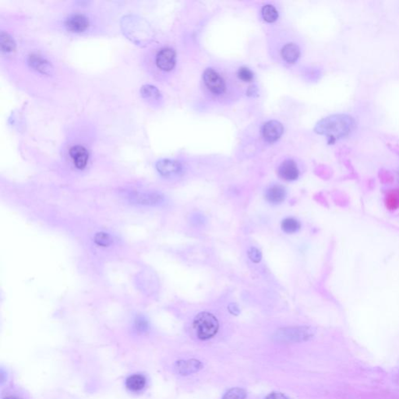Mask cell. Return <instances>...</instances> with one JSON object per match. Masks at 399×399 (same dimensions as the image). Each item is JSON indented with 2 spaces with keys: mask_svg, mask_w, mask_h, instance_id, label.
<instances>
[{
  "mask_svg": "<svg viewBox=\"0 0 399 399\" xmlns=\"http://www.w3.org/2000/svg\"><path fill=\"white\" fill-rule=\"evenodd\" d=\"M92 244L100 251H108L116 244L115 236L106 230H99L94 233L91 238Z\"/></svg>",
  "mask_w": 399,
  "mask_h": 399,
  "instance_id": "9",
  "label": "cell"
},
{
  "mask_svg": "<svg viewBox=\"0 0 399 399\" xmlns=\"http://www.w3.org/2000/svg\"><path fill=\"white\" fill-rule=\"evenodd\" d=\"M125 387L130 393H141L147 388V378L140 373L131 374L126 378Z\"/></svg>",
  "mask_w": 399,
  "mask_h": 399,
  "instance_id": "10",
  "label": "cell"
},
{
  "mask_svg": "<svg viewBox=\"0 0 399 399\" xmlns=\"http://www.w3.org/2000/svg\"><path fill=\"white\" fill-rule=\"evenodd\" d=\"M281 57L282 60L288 64H294L297 62L301 55V49L297 44L288 42L281 49Z\"/></svg>",
  "mask_w": 399,
  "mask_h": 399,
  "instance_id": "16",
  "label": "cell"
},
{
  "mask_svg": "<svg viewBox=\"0 0 399 399\" xmlns=\"http://www.w3.org/2000/svg\"><path fill=\"white\" fill-rule=\"evenodd\" d=\"M28 63L32 68L42 74L49 75L53 72V66L51 63H49L47 59H45L41 55L36 54L30 55Z\"/></svg>",
  "mask_w": 399,
  "mask_h": 399,
  "instance_id": "17",
  "label": "cell"
},
{
  "mask_svg": "<svg viewBox=\"0 0 399 399\" xmlns=\"http://www.w3.org/2000/svg\"><path fill=\"white\" fill-rule=\"evenodd\" d=\"M265 399H289L286 395L280 392H272L265 398Z\"/></svg>",
  "mask_w": 399,
  "mask_h": 399,
  "instance_id": "28",
  "label": "cell"
},
{
  "mask_svg": "<svg viewBox=\"0 0 399 399\" xmlns=\"http://www.w3.org/2000/svg\"><path fill=\"white\" fill-rule=\"evenodd\" d=\"M193 327L198 339L208 340L217 334L219 329V322L212 313L201 312L194 318Z\"/></svg>",
  "mask_w": 399,
  "mask_h": 399,
  "instance_id": "3",
  "label": "cell"
},
{
  "mask_svg": "<svg viewBox=\"0 0 399 399\" xmlns=\"http://www.w3.org/2000/svg\"><path fill=\"white\" fill-rule=\"evenodd\" d=\"M89 26V20L83 14H73L65 20V27L69 32L80 33L86 31Z\"/></svg>",
  "mask_w": 399,
  "mask_h": 399,
  "instance_id": "11",
  "label": "cell"
},
{
  "mask_svg": "<svg viewBox=\"0 0 399 399\" xmlns=\"http://www.w3.org/2000/svg\"><path fill=\"white\" fill-rule=\"evenodd\" d=\"M278 176L286 181H295L299 176V170L297 164L293 160L284 161L280 164L278 169Z\"/></svg>",
  "mask_w": 399,
  "mask_h": 399,
  "instance_id": "14",
  "label": "cell"
},
{
  "mask_svg": "<svg viewBox=\"0 0 399 399\" xmlns=\"http://www.w3.org/2000/svg\"><path fill=\"white\" fill-rule=\"evenodd\" d=\"M131 330L137 335H145L151 330L148 318L142 313L136 314L131 321Z\"/></svg>",
  "mask_w": 399,
  "mask_h": 399,
  "instance_id": "18",
  "label": "cell"
},
{
  "mask_svg": "<svg viewBox=\"0 0 399 399\" xmlns=\"http://www.w3.org/2000/svg\"><path fill=\"white\" fill-rule=\"evenodd\" d=\"M2 399H24L22 398L18 397L17 395H6L5 397L2 398Z\"/></svg>",
  "mask_w": 399,
  "mask_h": 399,
  "instance_id": "30",
  "label": "cell"
},
{
  "mask_svg": "<svg viewBox=\"0 0 399 399\" xmlns=\"http://www.w3.org/2000/svg\"><path fill=\"white\" fill-rule=\"evenodd\" d=\"M156 171L164 179H172L182 174L183 167L177 161L163 159L156 163Z\"/></svg>",
  "mask_w": 399,
  "mask_h": 399,
  "instance_id": "6",
  "label": "cell"
},
{
  "mask_svg": "<svg viewBox=\"0 0 399 399\" xmlns=\"http://www.w3.org/2000/svg\"><path fill=\"white\" fill-rule=\"evenodd\" d=\"M70 155L73 163L77 169L83 170L86 168L89 160V153L85 147L80 145L73 146L70 150Z\"/></svg>",
  "mask_w": 399,
  "mask_h": 399,
  "instance_id": "15",
  "label": "cell"
},
{
  "mask_svg": "<svg viewBox=\"0 0 399 399\" xmlns=\"http://www.w3.org/2000/svg\"><path fill=\"white\" fill-rule=\"evenodd\" d=\"M287 197L286 188L282 185L274 184L267 189L264 194V198L269 204L278 205L285 201Z\"/></svg>",
  "mask_w": 399,
  "mask_h": 399,
  "instance_id": "13",
  "label": "cell"
},
{
  "mask_svg": "<svg viewBox=\"0 0 399 399\" xmlns=\"http://www.w3.org/2000/svg\"><path fill=\"white\" fill-rule=\"evenodd\" d=\"M204 367V365L198 360H180L175 364V370L181 376L196 374Z\"/></svg>",
  "mask_w": 399,
  "mask_h": 399,
  "instance_id": "12",
  "label": "cell"
},
{
  "mask_svg": "<svg viewBox=\"0 0 399 399\" xmlns=\"http://www.w3.org/2000/svg\"><path fill=\"white\" fill-rule=\"evenodd\" d=\"M261 14L264 21L268 23H274L278 20V12L274 6L272 5L264 6L261 10Z\"/></svg>",
  "mask_w": 399,
  "mask_h": 399,
  "instance_id": "20",
  "label": "cell"
},
{
  "mask_svg": "<svg viewBox=\"0 0 399 399\" xmlns=\"http://www.w3.org/2000/svg\"><path fill=\"white\" fill-rule=\"evenodd\" d=\"M239 80L244 82H251L254 79V73L247 67H241L237 72Z\"/></svg>",
  "mask_w": 399,
  "mask_h": 399,
  "instance_id": "23",
  "label": "cell"
},
{
  "mask_svg": "<svg viewBox=\"0 0 399 399\" xmlns=\"http://www.w3.org/2000/svg\"><path fill=\"white\" fill-rule=\"evenodd\" d=\"M120 196L126 204L140 209L162 208L167 202L166 196L162 192L147 189H129Z\"/></svg>",
  "mask_w": 399,
  "mask_h": 399,
  "instance_id": "2",
  "label": "cell"
},
{
  "mask_svg": "<svg viewBox=\"0 0 399 399\" xmlns=\"http://www.w3.org/2000/svg\"><path fill=\"white\" fill-rule=\"evenodd\" d=\"M282 231L286 234H294L301 229V223L295 218L288 217L282 220L281 223Z\"/></svg>",
  "mask_w": 399,
  "mask_h": 399,
  "instance_id": "19",
  "label": "cell"
},
{
  "mask_svg": "<svg viewBox=\"0 0 399 399\" xmlns=\"http://www.w3.org/2000/svg\"><path fill=\"white\" fill-rule=\"evenodd\" d=\"M0 45L2 51L6 53H11L15 48V43L12 37L4 32H1L0 35Z\"/></svg>",
  "mask_w": 399,
  "mask_h": 399,
  "instance_id": "21",
  "label": "cell"
},
{
  "mask_svg": "<svg viewBox=\"0 0 399 399\" xmlns=\"http://www.w3.org/2000/svg\"><path fill=\"white\" fill-rule=\"evenodd\" d=\"M176 63V52L170 48L161 49L156 56L157 67L161 71L168 72L174 68Z\"/></svg>",
  "mask_w": 399,
  "mask_h": 399,
  "instance_id": "8",
  "label": "cell"
},
{
  "mask_svg": "<svg viewBox=\"0 0 399 399\" xmlns=\"http://www.w3.org/2000/svg\"><path fill=\"white\" fill-rule=\"evenodd\" d=\"M250 260L254 264H258L262 260V253L256 247H251L247 253Z\"/></svg>",
  "mask_w": 399,
  "mask_h": 399,
  "instance_id": "25",
  "label": "cell"
},
{
  "mask_svg": "<svg viewBox=\"0 0 399 399\" xmlns=\"http://www.w3.org/2000/svg\"><path fill=\"white\" fill-rule=\"evenodd\" d=\"M399 194H392V195L390 196L388 198V204H392V208H395V206H399Z\"/></svg>",
  "mask_w": 399,
  "mask_h": 399,
  "instance_id": "27",
  "label": "cell"
},
{
  "mask_svg": "<svg viewBox=\"0 0 399 399\" xmlns=\"http://www.w3.org/2000/svg\"><path fill=\"white\" fill-rule=\"evenodd\" d=\"M190 222L194 226H200V225H203L205 223L206 218L204 216H202L200 214L195 213L192 215L191 217H190Z\"/></svg>",
  "mask_w": 399,
  "mask_h": 399,
  "instance_id": "26",
  "label": "cell"
},
{
  "mask_svg": "<svg viewBox=\"0 0 399 399\" xmlns=\"http://www.w3.org/2000/svg\"><path fill=\"white\" fill-rule=\"evenodd\" d=\"M228 309H229V313H232L233 315H239L240 313L239 307L235 304H229Z\"/></svg>",
  "mask_w": 399,
  "mask_h": 399,
  "instance_id": "29",
  "label": "cell"
},
{
  "mask_svg": "<svg viewBox=\"0 0 399 399\" xmlns=\"http://www.w3.org/2000/svg\"><path fill=\"white\" fill-rule=\"evenodd\" d=\"M141 93H142V95L145 98H158L160 97V93H159L158 89L155 88V87L149 86V85L143 87L142 90H141Z\"/></svg>",
  "mask_w": 399,
  "mask_h": 399,
  "instance_id": "24",
  "label": "cell"
},
{
  "mask_svg": "<svg viewBox=\"0 0 399 399\" xmlns=\"http://www.w3.org/2000/svg\"><path fill=\"white\" fill-rule=\"evenodd\" d=\"M354 118L348 114H335L327 116L317 124L315 131L327 137L329 143L344 139L356 129Z\"/></svg>",
  "mask_w": 399,
  "mask_h": 399,
  "instance_id": "1",
  "label": "cell"
},
{
  "mask_svg": "<svg viewBox=\"0 0 399 399\" xmlns=\"http://www.w3.org/2000/svg\"><path fill=\"white\" fill-rule=\"evenodd\" d=\"M203 83L209 93L216 97L223 95L227 89L225 77L216 69H206L203 73Z\"/></svg>",
  "mask_w": 399,
  "mask_h": 399,
  "instance_id": "5",
  "label": "cell"
},
{
  "mask_svg": "<svg viewBox=\"0 0 399 399\" xmlns=\"http://www.w3.org/2000/svg\"><path fill=\"white\" fill-rule=\"evenodd\" d=\"M247 392L240 387H233L225 394L222 399H246Z\"/></svg>",
  "mask_w": 399,
  "mask_h": 399,
  "instance_id": "22",
  "label": "cell"
},
{
  "mask_svg": "<svg viewBox=\"0 0 399 399\" xmlns=\"http://www.w3.org/2000/svg\"><path fill=\"white\" fill-rule=\"evenodd\" d=\"M284 127L282 124L277 120H270L263 125L261 133L263 137L268 143L273 144L282 137Z\"/></svg>",
  "mask_w": 399,
  "mask_h": 399,
  "instance_id": "7",
  "label": "cell"
},
{
  "mask_svg": "<svg viewBox=\"0 0 399 399\" xmlns=\"http://www.w3.org/2000/svg\"><path fill=\"white\" fill-rule=\"evenodd\" d=\"M315 333V329L308 326L286 327L278 330L274 339L281 343H300L312 339Z\"/></svg>",
  "mask_w": 399,
  "mask_h": 399,
  "instance_id": "4",
  "label": "cell"
}]
</instances>
